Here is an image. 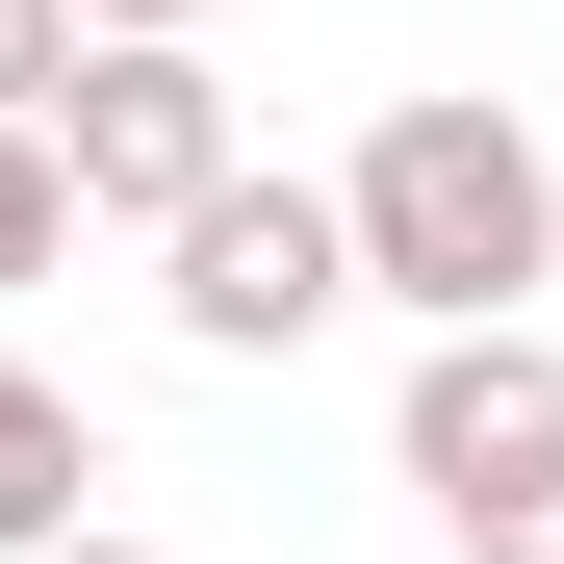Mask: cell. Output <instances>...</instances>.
I'll return each mask as SVG.
<instances>
[{
  "instance_id": "cell-1",
  "label": "cell",
  "mask_w": 564,
  "mask_h": 564,
  "mask_svg": "<svg viewBox=\"0 0 564 564\" xmlns=\"http://www.w3.org/2000/svg\"><path fill=\"white\" fill-rule=\"evenodd\" d=\"M334 206H359V308H411V334H539V282H564V154L462 77L334 154Z\"/></svg>"
},
{
  "instance_id": "cell-2",
  "label": "cell",
  "mask_w": 564,
  "mask_h": 564,
  "mask_svg": "<svg viewBox=\"0 0 564 564\" xmlns=\"http://www.w3.org/2000/svg\"><path fill=\"white\" fill-rule=\"evenodd\" d=\"M386 488L436 513V564H564V334H411Z\"/></svg>"
},
{
  "instance_id": "cell-3",
  "label": "cell",
  "mask_w": 564,
  "mask_h": 564,
  "mask_svg": "<svg viewBox=\"0 0 564 564\" xmlns=\"http://www.w3.org/2000/svg\"><path fill=\"white\" fill-rule=\"evenodd\" d=\"M154 308H180V359H308L334 308H359V206H334V180H206V206H180L154 231Z\"/></svg>"
},
{
  "instance_id": "cell-4",
  "label": "cell",
  "mask_w": 564,
  "mask_h": 564,
  "mask_svg": "<svg viewBox=\"0 0 564 564\" xmlns=\"http://www.w3.org/2000/svg\"><path fill=\"white\" fill-rule=\"evenodd\" d=\"M52 154H77V231H180V206L231 180V77H206V52H77Z\"/></svg>"
},
{
  "instance_id": "cell-5",
  "label": "cell",
  "mask_w": 564,
  "mask_h": 564,
  "mask_svg": "<svg viewBox=\"0 0 564 564\" xmlns=\"http://www.w3.org/2000/svg\"><path fill=\"white\" fill-rule=\"evenodd\" d=\"M77 488H104V411H77V386H52L26 334H0V564H52V539H104Z\"/></svg>"
},
{
  "instance_id": "cell-6",
  "label": "cell",
  "mask_w": 564,
  "mask_h": 564,
  "mask_svg": "<svg viewBox=\"0 0 564 564\" xmlns=\"http://www.w3.org/2000/svg\"><path fill=\"white\" fill-rule=\"evenodd\" d=\"M52 257H77V154H52V129H0V308H26Z\"/></svg>"
},
{
  "instance_id": "cell-7",
  "label": "cell",
  "mask_w": 564,
  "mask_h": 564,
  "mask_svg": "<svg viewBox=\"0 0 564 564\" xmlns=\"http://www.w3.org/2000/svg\"><path fill=\"white\" fill-rule=\"evenodd\" d=\"M77 52H104L77 0H0V129H52V104H77Z\"/></svg>"
},
{
  "instance_id": "cell-8",
  "label": "cell",
  "mask_w": 564,
  "mask_h": 564,
  "mask_svg": "<svg viewBox=\"0 0 564 564\" xmlns=\"http://www.w3.org/2000/svg\"><path fill=\"white\" fill-rule=\"evenodd\" d=\"M77 26H104V52H206V0H77Z\"/></svg>"
},
{
  "instance_id": "cell-9",
  "label": "cell",
  "mask_w": 564,
  "mask_h": 564,
  "mask_svg": "<svg viewBox=\"0 0 564 564\" xmlns=\"http://www.w3.org/2000/svg\"><path fill=\"white\" fill-rule=\"evenodd\" d=\"M52 564H154V539H52Z\"/></svg>"
}]
</instances>
